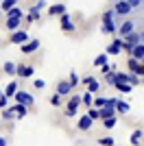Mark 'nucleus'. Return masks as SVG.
<instances>
[{
  "label": "nucleus",
  "instance_id": "obj_1",
  "mask_svg": "<svg viewBox=\"0 0 144 146\" xmlns=\"http://www.w3.org/2000/svg\"><path fill=\"white\" fill-rule=\"evenodd\" d=\"M114 18H116V13L111 11V9H107V11L103 13L101 33H105V35H114V33H118V26L114 24Z\"/></svg>",
  "mask_w": 144,
  "mask_h": 146
},
{
  "label": "nucleus",
  "instance_id": "obj_2",
  "mask_svg": "<svg viewBox=\"0 0 144 146\" xmlns=\"http://www.w3.org/2000/svg\"><path fill=\"white\" fill-rule=\"evenodd\" d=\"M111 11H114L116 15H118V18H125V20H127V15H131V13H133V9L129 7V2H127V0H118V2H114Z\"/></svg>",
  "mask_w": 144,
  "mask_h": 146
},
{
  "label": "nucleus",
  "instance_id": "obj_3",
  "mask_svg": "<svg viewBox=\"0 0 144 146\" xmlns=\"http://www.w3.org/2000/svg\"><path fill=\"white\" fill-rule=\"evenodd\" d=\"M114 87L118 92H122V94H129V92L133 90L129 83H127V74L125 72H116V83H114Z\"/></svg>",
  "mask_w": 144,
  "mask_h": 146
},
{
  "label": "nucleus",
  "instance_id": "obj_4",
  "mask_svg": "<svg viewBox=\"0 0 144 146\" xmlns=\"http://www.w3.org/2000/svg\"><path fill=\"white\" fill-rule=\"evenodd\" d=\"M131 33H135V22H133L131 18L122 20V24L118 26V35H120V39H125V37H127V35H131Z\"/></svg>",
  "mask_w": 144,
  "mask_h": 146
},
{
  "label": "nucleus",
  "instance_id": "obj_5",
  "mask_svg": "<svg viewBox=\"0 0 144 146\" xmlns=\"http://www.w3.org/2000/svg\"><path fill=\"white\" fill-rule=\"evenodd\" d=\"M13 100L18 105H24V107H31V105L35 103V98H33V94L31 92H24V90H20L15 96H13Z\"/></svg>",
  "mask_w": 144,
  "mask_h": 146
},
{
  "label": "nucleus",
  "instance_id": "obj_6",
  "mask_svg": "<svg viewBox=\"0 0 144 146\" xmlns=\"http://www.w3.org/2000/svg\"><path fill=\"white\" fill-rule=\"evenodd\" d=\"M29 39H31V35H29V31H26V29L15 31V33H11V37H9V42H11V44H18V46L26 44Z\"/></svg>",
  "mask_w": 144,
  "mask_h": 146
},
{
  "label": "nucleus",
  "instance_id": "obj_7",
  "mask_svg": "<svg viewBox=\"0 0 144 146\" xmlns=\"http://www.w3.org/2000/svg\"><path fill=\"white\" fill-rule=\"evenodd\" d=\"M79 105H81V96H72L70 100L66 103V116L74 118V116H77V111H79Z\"/></svg>",
  "mask_w": 144,
  "mask_h": 146
},
{
  "label": "nucleus",
  "instance_id": "obj_8",
  "mask_svg": "<svg viewBox=\"0 0 144 146\" xmlns=\"http://www.w3.org/2000/svg\"><path fill=\"white\" fill-rule=\"evenodd\" d=\"M81 83L87 87V92H90V94H96V92L101 90V83L96 81V76H83V79H81Z\"/></svg>",
  "mask_w": 144,
  "mask_h": 146
},
{
  "label": "nucleus",
  "instance_id": "obj_9",
  "mask_svg": "<svg viewBox=\"0 0 144 146\" xmlns=\"http://www.w3.org/2000/svg\"><path fill=\"white\" fill-rule=\"evenodd\" d=\"M39 46H42V42H39V39H29L26 44H22V46H20V52H24V55H31V52H35Z\"/></svg>",
  "mask_w": 144,
  "mask_h": 146
},
{
  "label": "nucleus",
  "instance_id": "obj_10",
  "mask_svg": "<svg viewBox=\"0 0 144 146\" xmlns=\"http://www.w3.org/2000/svg\"><path fill=\"white\" fill-rule=\"evenodd\" d=\"M33 74H35V68L31 66V63H20L18 66V76L20 79H29Z\"/></svg>",
  "mask_w": 144,
  "mask_h": 146
},
{
  "label": "nucleus",
  "instance_id": "obj_11",
  "mask_svg": "<svg viewBox=\"0 0 144 146\" xmlns=\"http://www.w3.org/2000/svg\"><path fill=\"white\" fill-rule=\"evenodd\" d=\"M129 72L138 74V76H144V66H142V61H138V59H133V57H129Z\"/></svg>",
  "mask_w": 144,
  "mask_h": 146
},
{
  "label": "nucleus",
  "instance_id": "obj_12",
  "mask_svg": "<svg viewBox=\"0 0 144 146\" xmlns=\"http://www.w3.org/2000/svg\"><path fill=\"white\" fill-rule=\"evenodd\" d=\"M59 20H61V29L66 31V33H74V31H77V26H74V22H72V18L68 13H63Z\"/></svg>",
  "mask_w": 144,
  "mask_h": 146
},
{
  "label": "nucleus",
  "instance_id": "obj_13",
  "mask_svg": "<svg viewBox=\"0 0 144 146\" xmlns=\"http://www.w3.org/2000/svg\"><path fill=\"white\" fill-rule=\"evenodd\" d=\"M72 90H74V87H72L68 81H59L57 87H55V92H57L59 96H68V94H72Z\"/></svg>",
  "mask_w": 144,
  "mask_h": 146
},
{
  "label": "nucleus",
  "instance_id": "obj_14",
  "mask_svg": "<svg viewBox=\"0 0 144 146\" xmlns=\"http://www.w3.org/2000/svg\"><path fill=\"white\" fill-rule=\"evenodd\" d=\"M18 92H20V83H18V81H11V83H7V87H5L2 94H5L7 98H13Z\"/></svg>",
  "mask_w": 144,
  "mask_h": 146
},
{
  "label": "nucleus",
  "instance_id": "obj_15",
  "mask_svg": "<svg viewBox=\"0 0 144 146\" xmlns=\"http://www.w3.org/2000/svg\"><path fill=\"white\" fill-rule=\"evenodd\" d=\"M92 124H94V120H92L90 116H81L79 122H77V129H79V131H90Z\"/></svg>",
  "mask_w": 144,
  "mask_h": 146
},
{
  "label": "nucleus",
  "instance_id": "obj_16",
  "mask_svg": "<svg viewBox=\"0 0 144 146\" xmlns=\"http://www.w3.org/2000/svg\"><path fill=\"white\" fill-rule=\"evenodd\" d=\"M120 50H122V39L118 37V39H114V42L107 46L105 52H107V55H120Z\"/></svg>",
  "mask_w": 144,
  "mask_h": 146
},
{
  "label": "nucleus",
  "instance_id": "obj_17",
  "mask_svg": "<svg viewBox=\"0 0 144 146\" xmlns=\"http://www.w3.org/2000/svg\"><path fill=\"white\" fill-rule=\"evenodd\" d=\"M37 20H39V9L33 5V7L29 9V13L24 15V22H26V24H31V22H37Z\"/></svg>",
  "mask_w": 144,
  "mask_h": 146
},
{
  "label": "nucleus",
  "instance_id": "obj_18",
  "mask_svg": "<svg viewBox=\"0 0 144 146\" xmlns=\"http://www.w3.org/2000/svg\"><path fill=\"white\" fill-rule=\"evenodd\" d=\"M24 18H7V31H11V33H15V31H20V24H22Z\"/></svg>",
  "mask_w": 144,
  "mask_h": 146
},
{
  "label": "nucleus",
  "instance_id": "obj_19",
  "mask_svg": "<svg viewBox=\"0 0 144 146\" xmlns=\"http://www.w3.org/2000/svg\"><path fill=\"white\" fill-rule=\"evenodd\" d=\"M63 13H68V9H66V5H61V2L59 5H50L48 7V15H59L61 18Z\"/></svg>",
  "mask_w": 144,
  "mask_h": 146
},
{
  "label": "nucleus",
  "instance_id": "obj_20",
  "mask_svg": "<svg viewBox=\"0 0 144 146\" xmlns=\"http://www.w3.org/2000/svg\"><path fill=\"white\" fill-rule=\"evenodd\" d=\"M129 57H133V59L142 61V59H144V44L140 42L138 46H133V50H131V55H129Z\"/></svg>",
  "mask_w": 144,
  "mask_h": 146
},
{
  "label": "nucleus",
  "instance_id": "obj_21",
  "mask_svg": "<svg viewBox=\"0 0 144 146\" xmlns=\"http://www.w3.org/2000/svg\"><path fill=\"white\" fill-rule=\"evenodd\" d=\"M144 137V131H140V129H135L131 133V137H129V142H131V146H140V142H142Z\"/></svg>",
  "mask_w": 144,
  "mask_h": 146
},
{
  "label": "nucleus",
  "instance_id": "obj_22",
  "mask_svg": "<svg viewBox=\"0 0 144 146\" xmlns=\"http://www.w3.org/2000/svg\"><path fill=\"white\" fill-rule=\"evenodd\" d=\"M11 109L15 111V118H18V120H22V118L26 116V113H29V107H24V105H18V103L13 105Z\"/></svg>",
  "mask_w": 144,
  "mask_h": 146
},
{
  "label": "nucleus",
  "instance_id": "obj_23",
  "mask_svg": "<svg viewBox=\"0 0 144 146\" xmlns=\"http://www.w3.org/2000/svg\"><path fill=\"white\" fill-rule=\"evenodd\" d=\"M13 7H18V0H2V2H0V11H2V13H9Z\"/></svg>",
  "mask_w": 144,
  "mask_h": 146
},
{
  "label": "nucleus",
  "instance_id": "obj_24",
  "mask_svg": "<svg viewBox=\"0 0 144 146\" xmlns=\"http://www.w3.org/2000/svg\"><path fill=\"white\" fill-rule=\"evenodd\" d=\"M127 74V83H129V85H140V83H142V76H138V74H133V72H125Z\"/></svg>",
  "mask_w": 144,
  "mask_h": 146
},
{
  "label": "nucleus",
  "instance_id": "obj_25",
  "mask_svg": "<svg viewBox=\"0 0 144 146\" xmlns=\"http://www.w3.org/2000/svg\"><path fill=\"white\" fill-rule=\"evenodd\" d=\"M129 109H131V105L118 98V103H116V113H129Z\"/></svg>",
  "mask_w": 144,
  "mask_h": 146
},
{
  "label": "nucleus",
  "instance_id": "obj_26",
  "mask_svg": "<svg viewBox=\"0 0 144 146\" xmlns=\"http://www.w3.org/2000/svg\"><path fill=\"white\" fill-rule=\"evenodd\" d=\"M81 105H85V107L90 109L92 105H94V94H90V92H85L83 96H81Z\"/></svg>",
  "mask_w": 144,
  "mask_h": 146
},
{
  "label": "nucleus",
  "instance_id": "obj_27",
  "mask_svg": "<svg viewBox=\"0 0 144 146\" xmlns=\"http://www.w3.org/2000/svg\"><path fill=\"white\" fill-rule=\"evenodd\" d=\"M2 70H5V74H18V66H15L13 61H5Z\"/></svg>",
  "mask_w": 144,
  "mask_h": 146
},
{
  "label": "nucleus",
  "instance_id": "obj_28",
  "mask_svg": "<svg viewBox=\"0 0 144 146\" xmlns=\"http://www.w3.org/2000/svg\"><path fill=\"white\" fill-rule=\"evenodd\" d=\"M114 116H116L114 107H103L101 109V120H107V118H114Z\"/></svg>",
  "mask_w": 144,
  "mask_h": 146
},
{
  "label": "nucleus",
  "instance_id": "obj_29",
  "mask_svg": "<svg viewBox=\"0 0 144 146\" xmlns=\"http://www.w3.org/2000/svg\"><path fill=\"white\" fill-rule=\"evenodd\" d=\"M94 109H103V107H107V98L105 96H94V105H92Z\"/></svg>",
  "mask_w": 144,
  "mask_h": 146
},
{
  "label": "nucleus",
  "instance_id": "obj_30",
  "mask_svg": "<svg viewBox=\"0 0 144 146\" xmlns=\"http://www.w3.org/2000/svg\"><path fill=\"white\" fill-rule=\"evenodd\" d=\"M5 18H24V11L20 9V7H13L9 13H5Z\"/></svg>",
  "mask_w": 144,
  "mask_h": 146
},
{
  "label": "nucleus",
  "instance_id": "obj_31",
  "mask_svg": "<svg viewBox=\"0 0 144 146\" xmlns=\"http://www.w3.org/2000/svg\"><path fill=\"white\" fill-rule=\"evenodd\" d=\"M94 66H96V68L109 66V63H107V52H103V55H98V57H96V59H94Z\"/></svg>",
  "mask_w": 144,
  "mask_h": 146
},
{
  "label": "nucleus",
  "instance_id": "obj_32",
  "mask_svg": "<svg viewBox=\"0 0 144 146\" xmlns=\"http://www.w3.org/2000/svg\"><path fill=\"white\" fill-rule=\"evenodd\" d=\"M2 120H18V118H15V111H13L11 107L2 109Z\"/></svg>",
  "mask_w": 144,
  "mask_h": 146
},
{
  "label": "nucleus",
  "instance_id": "obj_33",
  "mask_svg": "<svg viewBox=\"0 0 144 146\" xmlns=\"http://www.w3.org/2000/svg\"><path fill=\"white\" fill-rule=\"evenodd\" d=\"M68 83H70L72 87H77L79 83H81V79H79V74H77V72H70V76H68Z\"/></svg>",
  "mask_w": 144,
  "mask_h": 146
},
{
  "label": "nucleus",
  "instance_id": "obj_34",
  "mask_svg": "<svg viewBox=\"0 0 144 146\" xmlns=\"http://www.w3.org/2000/svg\"><path fill=\"white\" fill-rule=\"evenodd\" d=\"M87 116H90L92 120H101V109H94V107H90V111H87Z\"/></svg>",
  "mask_w": 144,
  "mask_h": 146
},
{
  "label": "nucleus",
  "instance_id": "obj_35",
  "mask_svg": "<svg viewBox=\"0 0 144 146\" xmlns=\"http://www.w3.org/2000/svg\"><path fill=\"white\" fill-rule=\"evenodd\" d=\"M50 105H53V107H61V96L57 94V92L50 96Z\"/></svg>",
  "mask_w": 144,
  "mask_h": 146
},
{
  "label": "nucleus",
  "instance_id": "obj_36",
  "mask_svg": "<svg viewBox=\"0 0 144 146\" xmlns=\"http://www.w3.org/2000/svg\"><path fill=\"white\" fill-rule=\"evenodd\" d=\"M116 122H118V120H116V116L114 118H107V120H103V127H105V129H114Z\"/></svg>",
  "mask_w": 144,
  "mask_h": 146
},
{
  "label": "nucleus",
  "instance_id": "obj_37",
  "mask_svg": "<svg viewBox=\"0 0 144 146\" xmlns=\"http://www.w3.org/2000/svg\"><path fill=\"white\" fill-rule=\"evenodd\" d=\"M98 144H101V146H114L116 140H114V137H101V140H98Z\"/></svg>",
  "mask_w": 144,
  "mask_h": 146
},
{
  "label": "nucleus",
  "instance_id": "obj_38",
  "mask_svg": "<svg viewBox=\"0 0 144 146\" xmlns=\"http://www.w3.org/2000/svg\"><path fill=\"white\" fill-rule=\"evenodd\" d=\"M105 81H107V85H114V83H116V72L105 74Z\"/></svg>",
  "mask_w": 144,
  "mask_h": 146
},
{
  "label": "nucleus",
  "instance_id": "obj_39",
  "mask_svg": "<svg viewBox=\"0 0 144 146\" xmlns=\"http://www.w3.org/2000/svg\"><path fill=\"white\" fill-rule=\"evenodd\" d=\"M7 107H9V98L2 94V96H0V109H7Z\"/></svg>",
  "mask_w": 144,
  "mask_h": 146
},
{
  "label": "nucleus",
  "instance_id": "obj_40",
  "mask_svg": "<svg viewBox=\"0 0 144 146\" xmlns=\"http://www.w3.org/2000/svg\"><path fill=\"white\" fill-rule=\"evenodd\" d=\"M127 2H129L131 9H140V7H142V0H127Z\"/></svg>",
  "mask_w": 144,
  "mask_h": 146
},
{
  "label": "nucleus",
  "instance_id": "obj_41",
  "mask_svg": "<svg viewBox=\"0 0 144 146\" xmlns=\"http://www.w3.org/2000/svg\"><path fill=\"white\" fill-rule=\"evenodd\" d=\"M33 85H35L37 90H44V87H46V81H44V79H35V83H33Z\"/></svg>",
  "mask_w": 144,
  "mask_h": 146
},
{
  "label": "nucleus",
  "instance_id": "obj_42",
  "mask_svg": "<svg viewBox=\"0 0 144 146\" xmlns=\"http://www.w3.org/2000/svg\"><path fill=\"white\" fill-rule=\"evenodd\" d=\"M35 7H37V9H39V11H42L44 7H46V2H44V0H37V5H35Z\"/></svg>",
  "mask_w": 144,
  "mask_h": 146
},
{
  "label": "nucleus",
  "instance_id": "obj_43",
  "mask_svg": "<svg viewBox=\"0 0 144 146\" xmlns=\"http://www.w3.org/2000/svg\"><path fill=\"white\" fill-rule=\"evenodd\" d=\"M7 144H9V142H7V137H5V135H0V146H7Z\"/></svg>",
  "mask_w": 144,
  "mask_h": 146
},
{
  "label": "nucleus",
  "instance_id": "obj_44",
  "mask_svg": "<svg viewBox=\"0 0 144 146\" xmlns=\"http://www.w3.org/2000/svg\"><path fill=\"white\" fill-rule=\"evenodd\" d=\"M0 96H2V90H0Z\"/></svg>",
  "mask_w": 144,
  "mask_h": 146
},
{
  "label": "nucleus",
  "instance_id": "obj_45",
  "mask_svg": "<svg viewBox=\"0 0 144 146\" xmlns=\"http://www.w3.org/2000/svg\"><path fill=\"white\" fill-rule=\"evenodd\" d=\"M31 2H37V0H31Z\"/></svg>",
  "mask_w": 144,
  "mask_h": 146
},
{
  "label": "nucleus",
  "instance_id": "obj_46",
  "mask_svg": "<svg viewBox=\"0 0 144 146\" xmlns=\"http://www.w3.org/2000/svg\"><path fill=\"white\" fill-rule=\"evenodd\" d=\"M142 66H144V59H142Z\"/></svg>",
  "mask_w": 144,
  "mask_h": 146
},
{
  "label": "nucleus",
  "instance_id": "obj_47",
  "mask_svg": "<svg viewBox=\"0 0 144 146\" xmlns=\"http://www.w3.org/2000/svg\"><path fill=\"white\" fill-rule=\"evenodd\" d=\"M0 15H2V11H0Z\"/></svg>",
  "mask_w": 144,
  "mask_h": 146
},
{
  "label": "nucleus",
  "instance_id": "obj_48",
  "mask_svg": "<svg viewBox=\"0 0 144 146\" xmlns=\"http://www.w3.org/2000/svg\"><path fill=\"white\" fill-rule=\"evenodd\" d=\"M0 2H2V0H0Z\"/></svg>",
  "mask_w": 144,
  "mask_h": 146
},
{
  "label": "nucleus",
  "instance_id": "obj_49",
  "mask_svg": "<svg viewBox=\"0 0 144 146\" xmlns=\"http://www.w3.org/2000/svg\"><path fill=\"white\" fill-rule=\"evenodd\" d=\"M142 2H144V0H142Z\"/></svg>",
  "mask_w": 144,
  "mask_h": 146
}]
</instances>
